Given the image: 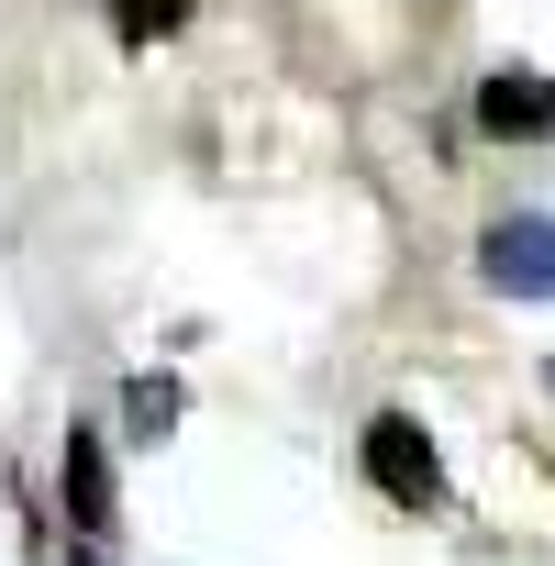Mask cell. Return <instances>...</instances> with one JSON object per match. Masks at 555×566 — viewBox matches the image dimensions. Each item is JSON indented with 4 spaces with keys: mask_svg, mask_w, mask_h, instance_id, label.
I'll return each instance as SVG.
<instances>
[{
    "mask_svg": "<svg viewBox=\"0 0 555 566\" xmlns=\"http://www.w3.org/2000/svg\"><path fill=\"white\" fill-rule=\"evenodd\" d=\"M478 277H489L500 301H544V290H555V222H544V211L489 222V233H478Z\"/></svg>",
    "mask_w": 555,
    "mask_h": 566,
    "instance_id": "obj_1",
    "label": "cell"
},
{
    "mask_svg": "<svg viewBox=\"0 0 555 566\" xmlns=\"http://www.w3.org/2000/svg\"><path fill=\"white\" fill-rule=\"evenodd\" d=\"M367 478H378V500L422 511V500L444 489V467H433V433H422L411 411H378V422H367Z\"/></svg>",
    "mask_w": 555,
    "mask_h": 566,
    "instance_id": "obj_2",
    "label": "cell"
},
{
    "mask_svg": "<svg viewBox=\"0 0 555 566\" xmlns=\"http://www.w3.org/2000/svg\"><path fill=\"white\" fill-rule=\"evenodd\" d=\"M478 123H489L500 145H533V134H555V78H533V67H500V78L478 90Z\"/></svg>",
    "mask_w": 555,
    "mask_h": 566,
    "instance_id": "obj_3",
    "label": "cell"
},
{
    "mask_svg": "<svg viewBox=\"0 0 555 566\" xmlns=\"http://www.w3.org/2000/svg\"><path fill=\"white\" fill-rule=\"evenodd\" d=\"M56 489H67V522L78 533H112V455H101V433H67Z\"/></svg>",
    "mask_w": 555,
    "mask_h": 566,
    "instance_id": "obj_4",
    "label": "cell"
},
{
    "mask_svg": "<svg viewBox=\"0 0 555 566\" xmlns=\"http://www.w3.org/2000/svg\"><path fill=\"white\" fill-rule=\"evenodd\" d=\"M189 23V0H112V34L123 45H156V34H178Z\"/></svg>",
    "mask_w": 555,
    "mask_h": 566,
    "instance_id": "obj_5",
    "label": "cell"
},
{
    "mask_svg": "<svg viewBox=\"0 0 555 566\" xmlns=\"http://www.w3.org/2000/svg\"><path fill=\"white\" fill-rule=\"evenodd\" d=\"M123 422H134V433L156 444V433L178 422V378H134V389H123Z\"/></svg>",
    "mask_w": 555,
    "mask_h": 566,
    "instance_id": "obj_6",
    "label": "cell"
},
{
    "mask_svg": "<svg viewBox=\"0 0 555 566\" xmlns=\"http://www.w3.org/2000/svg\"><path fill=\"white\" fill-rule=\"evenodd\" d=\"M544 389H555V367H544Z\"/></svg>",
    "mask_w": 555,
    "mask_h": 566,
    "instance_id": "obj_7",
    "label": "cell"
}]
</instances>
